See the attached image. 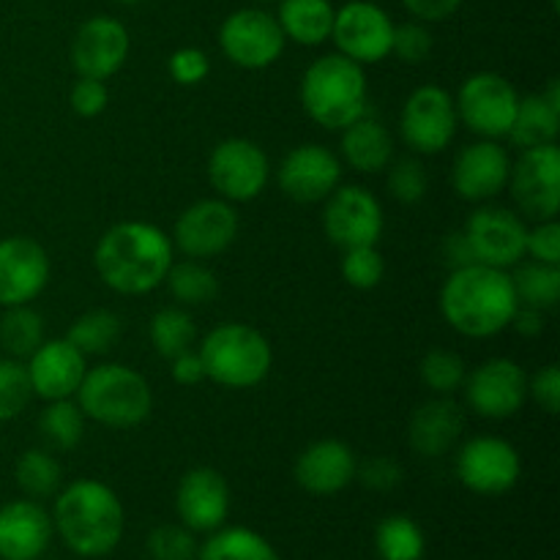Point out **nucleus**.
<instances>
[{"instance_id": "nucleus-45", "label": "nucleus", "mask_w": 560, "mask_h": 560, "mask_svg": "<svg viewBox=\"0 0 560 560\" xmlns=\"http://www.w3.org/2000/svg\"><path fill=\"white\" fill-rule=\"evenodd\" d=\"M71 113L80 118H98L109 104V91L102 80H91V77H77L74 88L69 93Z\"/></svg>"}, {"instance_id": "nucleus-35", "label": "nucleus", "mask_w": 560, "mask_h": 560, "mask_svg": "<svg viewBox=\"0 0 560 560\" xmlns=\"http://www.w3.org/2000/svg\"><path fill=\"white\" fill-rule=\"evenodd\" d=\"M164 282H167L173 299L184 306H202L219 295L217 273L202 260H191V257L173 262Z\"/></svg>"}, {"instance_id": "nucleus-22", "label": "nucleus", "mask_w": 560, "mask_h": 560, "mask_svg": "<svg viewBox=\"0 0 560 560\" xmlns=\"http://www.w3.org/2000/svg\"><path fill=\"white\" fill-rule=\"evenodd\" d=\"M175 512L191 534H213L228 523L230 485L219 470L191 468L178 481Z\"/></svg>"}, {"instance_id": "nucleus-49", "label": "nucleus", "mask_w": 560, "mask_h": 560, "mask_svg": "<svg viewBox=\"0 0 560 560\" xmlns=\"http://www.w3.org/2000/svg\"><path fill=\"white\" fill-rule=\"evenodd\" d=\"M528 397L545 410L547 416H556L560 410V370L558 364H547L545 370L528 377Z\"/></svg>"}, {"instance_id": "nucleus-47", "label": "nucleus", "mask_w": 560, "mask_h": 560, "mask_svg": "<svg viewBox=\"0 0 560 560\" xmlns=\"http://www.w3.org/2000/svg\"><path fill=\"white\" fill-rule=\"evenodd\" d=\"M525 255L530 260L547 262V266H560V224L558 219L539 222L534 230H528L525 238Z\"/></svg>"}, {"instance_id": "nucleus-20", "label": "nucleus", "mask_w": 560, "mask_h": 560, "mask_svg": "<svg viewBox=\"0 0 560 560\" xmlns=\"http://www.w3.org/2000/svg\"><path fill=\"white\" fill-rule=\"evenodd\" d=\"M512 156L498 140L459 148L452 164V189L465 202H490L509 186Z\"/></svg>"}, {"instance_id": "nucleus-18", "label": "nucleus", "mask_w": 560, "mask_h": 560, "mask_svg": "<svg viewBox=\"0 0 560 560\" xmlns=\"http://www.w3.org/2000/svg\"><path fill=\"white\" fill-rule=\"evenodd\" d=\"M277 180L284 197L301 206H315L342 184V159L331 148L304 142L284 153Z\"/></svg>"}, {"instance_id": "nucleus-15", "label": "nucleus", "mask_w": 560, "mask_h": 560, "mask_svg": "<svg viewBox=\"0 0 560 560\" xmlns=\"http://www.w3.org/2000/svg\"><path fill=\"white\" fill-rule=\"evenodd\" d=\"M394 20L370 0H350L334 14L331 42L337 52L355 60L359 66L381 63L392 55Z\"/></svg>"}, {"instance_id": "nucleus-1", "label": "nucleus", "mask_w": 560, "mask_h": 560, "mask_svg": "<svg viewBox=\"0 0 560 560\" xmlns=\"http://www.w3.org/2000/svg\"><path fill=\"white\" fill-rule=\"evenodd\" d=\"M173 238L140 219L118 222L98 238L93 266L102 282L120 295H145L162 288L173 266Z\"/></svg>"}, {"instance_id": "nucleus-53", "label": "nucleus", "mask_w": 560, "mask_h": 560, "mask_svg": "<svg viewBox=\"0 0 560 560\" xmlns=\"http://www.w3.org/2000/svg\"><path fill=\"white\" fill-rule=\"evenodd\" d=\"M443 260H446V266L452 268V271H457V268H465V266H474L476 257L474 252H470L468 241H465L463 233H454L443 241Z\"/></svg>"}, {"instance_id": "nucleus-12", "label": "nucleus", "mask_w": 560, "mask_h": 560, "mask_svg": "<svg viewBox=\"0 0 560 560\" xmlns=\"http://www.w3.org/2000/svg\"><path fill=\"white\" fill-rule=\"evenodd\" d=\"M238 211L222 197L197 200L175 219L173 246L191 260H208L233 246L238 238Z\"/></svg>"}, {"instance_id": "nucleus-5", "label": "nucleus", "mask_w": 560, "mask_h": 560, "mask_svg": "<svg viewBox=\"0 0 560 560\" xmlns=\"http://www.w3.org/2000/svg\"><path fill=\"white\" fill-rule=\"evenodd\" d=\"M74 397L85 419L109 430L140 427L153 410V392L145 377L115 361L88 370Z\"/></svg>"}, {"instance_id": "nucleus-3", "label": "nucleus", "mask_w": 560, "mask_h": 560, "mask_svg": "<svg viewBox=\"0 0 560 560\" xmlns=\"http://www.w3.org/2000/svg\"><path fill=\"white\" fill-rule=\"evenodd\" d=\"M52 525L74 556L104 558L124 539L126 512L113 487L96 479H77L60 490Z\"/></svg>"}, {"instance_id": "nucleus-7", "label": "nucleus", "mask_w": 560, "mask_h": 560, "mask_svg": "<svg viewBox=\"0 0 560 560\" xmlns=\"http://www.w3.org/2000/svg\"><path fill=\"white\" fill-rule=\"evenodd\" d=\"M520 93L512 82L495 71L470 74L454 96L459 124L481 140H501L509 135L520 107Z\"/></svg>"}, {"instance_id": "nucleus-25", "label": "nucleus", "mask_w": 560, "mask_h": 560, "mask_svg": "<svg viewBox=\"0 0 560 560\" xmlns=\"http://www.w3.org/2000/svg\"><path fill=\"white\" fill-rule=\"evenodd\" d=\"M52 517L33 498L0 506V558L38 560L52 541Z\"/></svg>"}, {"instance_id": "nucleus-30", "label": "nucleus", "mask_w": 560, "mask_h": 560, "mask_svg": "<svg viewBox=\"0 0 560 560\" xmlns=\"http://www.w3.org/2000/svg\"><path fill=\"white\" fill-rule=\"evenodd\" d=\"M560 131V109L552 107L550 102H545V96H525L520 98L517 115H514V124L509 129V140L525 151V148L536 145H550L558 140Z\"/></svg>"}, {"instance_id": "nucleus-34", "label": "nucleus", "mask_w": 560, "mask_h": 560, "mask_svg": "<svg viewBox=\"0 0 560 560\" xmlns=\"http://www.w3.org/2000/svg\"><path fill=\"white\" fill-rule=\"evenodd\" d=\"M151 345L162 359H175V355L186 353V350L195 348L197 342V326L191 320V315L180 306H164L156 315L151 317Z\"/></svg>"}, {"instance_id": "nucleus-43", "label": "nucleus", "mask_w": 560, "mask_h": 560, "mask_svg": "<svg viewBox=\"0 0 560 560\" xmlns=\"http://www.w3.org/2000/svg\"><path fill=\"white\" fill-rule=\"evenodd\" d=\"M151 560H195L197 541L195 534L184 525H159L145 541Z\"/></svg>"}, {"instance_id": "nucleus-55", "label": "nucleus", "mask_w": 560, "mask_h": 560, "mask_svg": "<svg viewBox=\"0 0 560 560\" xmlns=\"http://www.w3.org/2000/svg\"><path fill=\"white\" fill-rule=\"evenodd\" d=\"M255 3H273V0H255Z\"/></svg>"}, {"instance_id": "nucleus-37", "label": "nucleus", "mask_w": 560, "mask_h": 560, "mask_svg": "<svg viewBox=\"0 0 560 560\" xmlns=\"http://www.w3.org/2000/svg\"><path fill=\"white\" fill-rule=\"evenodd\" d=\"M44 342V320L31 304L9 306L0 317V345L11 359H27Z\"/></svg>"}, {"instance_id": "nucleus-29", "label": "nucleus", "mask_w": 560, "mask_h": 560, "mask_svg": "<svg viewBox=\"0 0 560 560\" xmlns=\"http://www.w3.org/2000/svg\"><path fill=\"white\" fill-rule=\"evenodd\" d=\"M195 560H282L271 541L244 525L213 530L206 545L197 547Z\"/></svg>"}, {"instance_id": "nucleus-39", "label": "nucleus", "mask_w": 560, "mask_h": 560, "mask_svg": "<svg viewBox=\"0 0 560 560\" xmlns=\"http://www.w3.org/2000/svg\"><path fill=\"white\" fill-rule=\"evenodd\" d=\"M421 383L430 388L435 397H452V394L463 392V383L468 377V366H465L463 355L454 350L435 348L421 359L419 364Z\"/></svg>"}, {"instance_id": "nucleus-48", "label": "nucleus", "mask_w": 560, "mask_h": 560, "mask_svg": "<svg viewBox=\"0 0 560 560\" xmlns=\"http://www.w3.org/2000/svg\"><path fill=\"white\" fill-rule=\"evenodd\" d=\"M355 479L375 492H392L402 485V468L392 457H370L355 468Z\"/></svg>"}, {"instance_id": "nucleus-19", "label": "nucleus", "mask_w": 560, "mask_h": 560, "mask_svg": "<svg viewBox=\"0 0 560 560\" xmlns=\"http://www.w3.org/2000/svg\"><path fill=\"white\" fill-rule=\"evenodd\" d=\"M131 38L120 20L107 14L91 16L80 25L74 42H71V66L77 77L107 82L109 77L124 69L129 58Z\"/></svg>"}, {"instance_id": "nucleus-16", "label": "nucleus", "mask_w": 560, "mask_h": 560, "mask_svg": "<svg viewBox=\"0 0 560 560\" xmlns=\"http://www.w3.org/2000/svg\"><path fill=\"white\" fill-rule=\"evenodd\" d=\"M465 402L476 416L490 421L512 419L528 399V375L512 359H487L468 372L463 383Z\"/></svg>"}, {"instance_id": "nucleus-54", "label": "nucleus", "mask_w": 560, "mask_h": 560, "mask_svg": "<svg viewBox=\"0 0 560 560\" xmlns=\"http://www.w3.org/2000/svg\"><path fill=\"white\" fill-rule=\"evenodd\" d=\"M118 3H124V5H135V3H140V0H118Z\"/></svg>"}, {"instance_id": "nucleus-26", "label": "nucleus", "mask_w": 560, "mask_h": 560, "mask_svg": "<svg viewBox=\"0 0 560 560\" xmlns=\"http://www.w3.org/2000/svg\"><path fill=\"white\" fill-rule=\"evenodd\" d=\"M465 432V413L452 397H432L413 410L408 443L421 457L438 459L452 452Z\"/></svg>"}, {"instance_id": "nucleus-17", "label": "nucleus", "mask_w": 560, "mask_h": 560, "mask_svg": "<svg viewBox=\"0 0 560 560\" xmlns=\"http://www.w3.org/2000/svg\"><path fill=\"white\" fill-rule=\"evenodd\" d=\"M463 235L468 241L470 252H474L476 262H481V266L509 271V268L525 260L528 228H525L523 217H517L509 208L481 206L479 211L468 217Z\"/></svg>"}, {"instance_id": "nucleus-14", "label": "nucleus", "mask_w": 560, "mask_h": 560, "mask_svg": "<svg viewBox=\"0 0 560 560\" xmlns=\"http://www.w3.org/2000/svg\"><path fill=\"white\" fill-rule=\"evenodd\" d=\"M523 476V459L509 441L479 435L457 452V479L476 495H506Z\"/></svg>"}, {"instance_id": "nucleus-13", "label": "nucleus", "mask_w": 560, "mask_h": 560, "mask_svg": "<svg viewBox=\"0 0 560 560\" xmlns=\"http://www.w3.org/2000/svg\"><path fill=\"white\" fill-rule=\"evenodd\" d=\"M323 202H326L323 230L334 246H339V249L377 246L386 219H383L381 200L370 189L355 184H339Z\"/></svg>"}, {"instance_id": "nucleus-50", "label": "nucleus", "mask_w": 560, "mask_h": 560, "mask_svg": "<svg viewBox=\"0 0 560 560\" xmlns=\"http://www.w3.org/2000/svg\"><path fill=\"white\" fill-rule=\"evenodd\" d=\"M170 372H173V381L178 383V386H200L202 381H208L206 377V366H202V359L197 350H186V353L175 355V359H170Z\"/></svg>"}, {"instance_id": "nucleus-36", "label": "nucleus", "mask_w": 560, "mask_h": 560, "mask_svg": "<svg viewBox=\"0 0 560 560\" xmlns=\"http://www.w3.org/2000/svg\"><path fill=\"white\" fill-rule=\"evenodd\" d=\"M118 337H120V317L109 310L85 312V315H80L74 323H71L69 334H66V339H69V342L74 345L85 359L88 355L109 353L113 345L118 342Z\"/></svg>"}, {"instance_id": "nucleus-2", "label": "nucleus", "mask_w": 560, "mask_h": 560, "mask_svg": "<svg viewBox=\"0 0 560 560\" xmlns=\"http://www.w3.org/2000/svg\"><path fill=\"white\" fill-rule=\"evenodd\" d=\"M438 304L454 331L470 339H490L506 331L520 301L512 273L474 262L448 273Z\"/></svg>"}, {"instance_id": "nucleus-46", "label": "nucleus", "mask_w": 560, "mask_h": 560, "mask_svg": "<svg viewBox=\"0 0 560 560\" xmlns=\"http://www.w3.org/2000/svg\"><path fill=\"white\" fill-rule=\"evenodd\" d=\"M170 77H173L178 85H200L208 74H211V60L202 49L197 47H180L170 55Z\"/></svg>"}, {"instance_id": "nucleus-38", "label": "nucleus", "mask_w": 560, "mask_h": 560, "mask_svg": "<svg viewBox=\"0 0 560 560\" xmlns=\"http://www.w3.org/2000/svg\"><path fill=\"white\" fill-rule=\"evenodd\" d=\"M14 479L16 487H20L27 498L38 501V498H49L58 492L63 470H60V463L49 452H44V448H27V452L16 459Z\"/></svg>"}, {"instance_id": "nucleus-10", "label": "nucleus", "mask_w": 560, "mask_h": 560, "mask_svg": "<svg viewBox=\"0 0 560 560\" xmlns=\"http://www.w3.org/2000/svg\"><path fill=\"white\" fill-rule=\"evenodd\" d=\"M271 178V162L257 142L228 137L208 156V180L228 202H249L262 195Z\"/></svg>"}, {"instance_id": "nucleus-51", "label": "nucleus", "mask_w": 560, "mask_h": 560, "mask_svg": "<svg viewBox=\"0 0 560 560\" xmlns=\"http://www.w3.org/2000/svg\"><path fill=\"white\" fill-rule=\"evenodd\" d=\"M402 5L419 22H443L457 14L463 0H402Z\"/></svg>"}, {"instance_id": "nucleus-32", "label": "nucleus", "mask_w": 560, "mask_h": 560, "mask_svg": "<svg viewBox=\"0 0 560 560\" xmlns=\"http://www.w3.org/2000/svg\"><path fill=\"white\" fill-rule=\"evenodd\" d=\"M38 430L55 452H71L85 438V416L74 399H52L38 416Z\"/></svg>"}, {"instance_id": "nucleus-41", "label": "nucleus", "mask_w": 560, "mask_h": 560, "mask_svg": "<svg viewBox=\"0 0 560 560\" xmlns=\"http://www.w3.org/2000/svg\"><path fill=\"white\" fill-rule=\"evenodd\" d=\"M339 268H342V279L350 288L372 290L383 282L386 260H383L377 246H353V249H345Z\"/></svg>"}, {"instance_id": "nucleus-27", "label": "nucleus", "mask_w": 560, "mask_h": 560, "mask_svg": "<svg viewBox=\"0 0 560 560\" xmlns=\"http://www.w3.org/2000/svg\"><path fill=\"white\" fill-rule=\"evenodd\" d=\"M342 159L355 173L375 175L392 164L394 159V137L386 126L370 113L355 118L353 124L342 129Z\"/></svg>"}, {"instance_id": "nucleus-21", "label": "nucleus", "mask_w": 560, "mask_h": 560, "mask_svg": "<svg viewBox=\"0 0 560 560\" xmlns=\"http://www.w3.org/2000/svg\"><path fill=\"white\" fill-rule=\"evenodd\" d=\"M49 282V257L38 241L9 235L0 241V306H25Z\"/></svg>"}, {"instance_id": "nucleus-52", "label": "nucleus", "mask_w": 560, "mask_h": 560, "mask_svg": "<svg viewBox=\"0 0 560 560\" xmlns=\"http://www.w3.org/2000/svg\"><path fill=\"white\" fill-rule=\"evenodd\" d=\"M509 328H514L520 337H528V339L539 337V334H545V312L520 304L517 312H514L512 323H509Z\"/></svg>"}, {"instance_id": "nucleus-40", "label": "nucleus", "mask_w": 560, "mask_h": 560, "mask_svg": "<svg viewBox=\"0 0 560 560\" xmlns=\"http://www.w3.org/2000/svg\"><path fill=\"white\" fill-rule=\"evenodd\" d=\"M33 397L31 377L20 359H0V424L16 419Z\"/></svg>"}, {"instance_id": "nucleus-28", "label": "nucleus", "mask_w": 560, "mask_h": 560, "mask_svg": "<svg viewBox=\"0 0 560 560\" xmlns=\"http://www.w3.org/2000/svg\"><path fill=\"white\" fill-rule=\"evenodd\" d=\"M337 9L331 0H279L277 16L288 42L301 47H320L331 42V27Z\"/></svg>"}, {"instance_id": "nucleus-4", "label": "nucleus", "mask_w": 560, "mask_h": 560, "mask_svg": "<svg viewBox=\"0 0 560 560\" xmlns=\"http://www.w3.org/2000/svg\"><path fill=\"white\" fill-rule=\"evenodd\" d=\"M366 71L355 60L331 52L317 58L301 80V104L317 126L342 131L366 113Z\"/></svg>"}, {"instance_id": "nucleus-33", "label": "nucleus", "mask_w": 560, "mask_h": 560, "mask_svg": "<svg viewBox=\"0 0 560 560\" xmlns=\"http://www.w3.org/2000/svg\"><path fill=\"white\" fill-rule=\"evenodd\" d=\"M514 293L523 306L550 312L560 301V266L547 262H517V271L512 273Z\"/></svg>"}, {"instance_id": "nucleus-6", "label": "nucleus", "mask_w": 560, "mask_h": 560, "mask_svg": "<svg viewBox=\"0 0 560 560\" xmlns=\"http://www.w3.org/2000/svg\"><path fill=\"white\" fill-rule=\"evenodd\" d=\"M197 353L208 381L233 392L260 386L273 366L271 342L249 323H222L211 328Z\"/></svg>"}, {"instance_id": "nucleus-24", "label": "nucleus", "mask_w": 560, "mask_h": 560, "mask_svg": "<svg viewBox=\"0 0 560 560\" xmlns=\"http://www.w3.org/2000/svg\"><path fill=\"white\" fill-rule=\"evenodd\" d=\"M355 468H359V459H355L353 448L337 438H326V441L310 443L299 454L293 476L301 490L317 498H328L342 492L355 479Z\"/></svg>"}, {"instance_id": "nucleus-44", "label": "nucleus", "mask_w": 560, "mask_h": 560, "mask_svg": "<svg viewBox=\"0 0 560 560\" xmlns=\"http://www.w3.org/2000/svg\"><path fill=\"white\" fill-rule=\"evenodd\" d=\"M432 52V33L424 22H402V25H394V38H392V55H397L402 63L419 66L424 63L427 55Z\"/></svg>"}, {"instance_id": "nucleus-23", "label": "nucleus", "mask_w": 560, "mask_h": 560, "mask_svg": "<svg viewBox=\"0 0 560 560\" xmlns=\"http://www.w3.org/2000/svg\"><path fill=\"white\" fill-rule=\"evenodd\" d=\"M25 370L33 394L44 402H52V399L74 397L88 372V361L69 339H44L27 355Z\"/></svg>"}, {"instance_id": "nucleus-11", "label": "nucleus", "mask_w": 560, "mask_h": 560, "mask_svg": "<svg viewBox=\"0 0 560 560\" xmlns=\"http://www.w3.org/2000/svg\"><path fill=\"white\" fill-rule=\"evenodd\" d=\"M509 191L525 217L536 222L558 219L560 211V148L550 145L525 148L517 162H512Z\"/></svg>"}, {"instance_id": "nucleus-31", "label": "nucleus", "mask_w": 560, "mask_h": 560, "mask_svg": "<svg viewBox=\"0 0 560 560\" xmlns=\"http://www.w3.org/2000/svg\"><path fill=\"white\" fill-rule=\"evenodd\" d=\"M375 550L381 560H421L427 552V536L408 514H392L377 523Z\"/></svg>"}, {"instance_id": "nucleus-8", "label": "nucleus", "mask_w": 560, "mask_h": 560, "mask_svg": "<svg viewBox=\"0 0 560 560\" xmlns=\"http://www.w3.org/2000/svg\"><path fill=\"white\" fill-rule=\"evenodd\" d=\"M284 44L288 38H284L277 16L255 9V5L233 11L230 16H224L222 27H219V47H222L224 58L246 71H262L277 63L284 52Z\"/></svg>"}, {"instance_id": "nucleus-9", "label": "nucleus", "mask_w": 560, "mask_h": 560, "mask_svg": "<svg viewBox=\"0 0 560 560\" xmlns=\"http://www.w3.org/2000/svg\"><path fill=\"white\" fill-rule=\"evenodd\" d=\"M457 107L454 96L441 85H421L405 102L399 113V135L410 151L435 156L452 145L457 135Z\"/></svg>"}, {"instance_id": "nucleus-42", "label": "nucleus", "mask_w": 560, "mask_h": 560, "mask_svg": "<svg viewBox=\"0 0 560 560\" xmlns=\"http://www.w3.org/2000/svg\"><path fill=\"white\" fill-rule=\"evenodd\" d=\"M427 189H430V175L419 159L405 156L388 167V191L402 206H416L424 200Z\"/></svg>"}]
</instances>
